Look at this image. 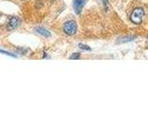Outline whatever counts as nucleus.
<instances>
[{
	"instance_id": "nucleus-1",
	"label": "nucleus",
	"mask_w": 148,
	"mask_h": 138,
	"mask_svg": "<svg viewBox=\"0 0 148 138\" xmlns=\"http://www.w3.org/2000/svg\"><path fill=\"white\" fill-rule=\"evenodd\" d=\"M143 17H145V10L142 7H137L132 11V15H131V20L133 22L134 24L136 25H140L143 22Z\"/></svg>"
},
{
	"instance_id": "nucleus-2",
	"label": "nucleus",
	"mask_w": 148,
	"mask_h": 138,
	"mask_svg": "<svg viewBox=\"0 0 148 138\" xmlns=\"http://www.w3.org/2000/svg\"><path fill=\"white\" fill-rule=\"evenodd\" d=\"M63 31L67 35H74L77 32V24L74 20H69L67 22H65V24L63 26Z\"/></svg>"
},
{
	"instance_id": "nucleus-3",
	"label": "nucleus",
	"mask_w": 148,
	"mask_h": 138,
	"mask_svg": "<svg viewBox=\"0 0 148 138\" xmlns=\"http://www.w3.org/2000/svg\"><path fill=\"white\" fill-rule=\"evenodd\" d=\"M21 25V20L18 17H11L8 23V30H13Z\"/></svg>"
},
{
	"instance_id": "nucleus-4",
	"label": "nucleus",
	"mask_w": 148,
	"mask_h": 138,
	"mask_svg": "<svg viewBox=\"0 0 148 138\" xmlns=\"http://www.w3.org/2000/svg\"><path fill=\"white\" fill-rule=\"evenodd\" d=\"M86 0H73V8L76 14H80L85 5Z\"/></svg>"
},
{
	"instance_id": "nucleus-5",
	"label": "nucleus",
	"mask_w": 148,
	"mask_h": 138,
	"mask_svg": "<svg viewBox=\"0 0 148 138\" xmlns=\"http://www.w3.org/2000/svg\"><path fill=\"white\" fill-rule=\"evenodd\" d=\"M36 30L37 33H39L40 35L45 37V38H49V37H51L50 31H48L47 30L45 29V28H43V27H38V28H36V30Z\"/></svg>"
},
{
	"instance_id": "nucleus-6",
	"label": "nucleus",
	"mask_w": 148,
	"mask_h": 138,
	"mask_svg": "<svg viewBox=\"0 0 148 138\" xmlns=\"http://www.w3.org/2000/svg\"><path fill=\"white\" fill-rule=\"evenodd\" d=\"M69 59H71V60H77V59H80V53H73L71 57H69Z\"/></svg>"
},
{
	"instance_id": "nucleus-7",
	"label": "nucleus",
	"mask_w": 148,
	"mask_h": 138,
	"mask_svg": "<svg viewBox=\"0 0 148 138\" xmlns=\"http://www.w3.org/2000/svg\"><path fill=\"white\" fill-rule=\"evenodd\" d=\"M79 46H80V48L82 49V50H85V51H90L91 48L89 47L88 45H85V44H82V43H80L79 44Z\"/></svg>"
},
{
	"instance_id": "nucleus-8",
	"label": "nucleus",
	"mask_w": 148,
	"mask_h": 138,
	"mask_svg": "<svg viewBox=\"0 0 148 138\" xmlns=\"http://www.w3.org/2000/svg\"><path fill=\"white\" fill-rule=\"evenodd\" d=\"M123 39H126V40H119V43H125V41H132L134 38H133V37H127V38H123Z\"/></svg>"
},
{
	"instance_id": "nucleus-9",
	"label": "nucleus",
	"mask_w": 148,
	"mask_h": 138,
	"mask_svg": "<svg viewBox=\"0 0 148 138\" xmlns=\"http://www.w3.org/2000/svg\"><path fill=\"white\" fill-rule=\"evenodd\" d=\"M103 5H104V7L106 10H108V0H103Z\"/></svg>"
},
{
	"instance_id": "nucleus-10",
	"label": "nucleus",
	"mask_w": 148,
	"mask_h": 138,
	"mask_svg": "<svg viewBox=\"0 0 148 138\" xmlns=\"http://www.w3.org/2000/svg\"><path fill=\"white\" fill-rule=\"evenodd\" d=\"M0 53H4V54H7V55H9V56H12V57L15 56L14 54H12V53H8V52H6V51H3V50H0Z\"/></svg>"
},
{
	"instance_id": "nucleus-11",
	"label": "nucleus",
	"mask_w": 148,
	"mask_h": 138,
	"mask_svg": "<svg viewBox=\"0 0 148 138\" xmlns=\"http://www.w3.org/2000/svg\"><path fill=\"white\" fill-rule=\"evenodd\" d=\"M49 1H55V0H49Z\"/></svg>"
},
{
	"instance_id": "nucleus-12",
	"label": "nucleus",
	"mask_w": 148,
	"mask_h": 138,
	"mask_svg": "<svg viewBox=\"0 0 148 138\" xmlns=\"http://www.w3.org/2000/svg\"><path fill=\"white\" fill-rule=\"evenodd\" d=\"M0 16H1V14H0Z\"/></svg>"
}]
</instances>
